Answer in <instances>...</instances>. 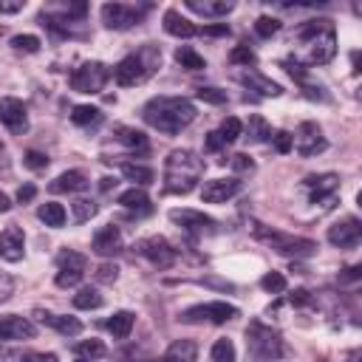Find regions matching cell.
I'll return each instance as SVG.
<instances>
[{
	"label": "cell",
	"instance_id": "obj_55",
	"mask_svg": "<svg viewBox=\"0 0 362 362\" xmlns=\"http://www.w3.org/2000/svg\"><path fill=\"white\" fill-rule=\"evenodd\" d=\"M305 96H308V99H328V96L322 93V88H314V85H305Z\"/></svg>",
	"mask_w": 362,
	"mask_h": 362
},
{
	"label": "cell",
	"instance_id": "obj_14",
	"mask_svg": "<svg viewBox=\"0 0 362 362\" xmlns=\"http://www.w3.org/2000/svg\"><path fill=\"white\" fill-rule=\"evenodd\" d=\"M0 122L11 130V133H25L28 130V110H25V105L20 102V99H14V96H3L0 99Z\"/></svg>",
	"mask_w": 362,
	"mask_h": 362
},
{
	"label": "cell",
	"instance_id": "obj_8",
	"mask_svg": "<svg viewBox=\"0 0 362 362\" xmlns=\"http://www.w3.org/2000/svg\"><path fill=\"white\" fill-rule=\"evenodd\" d=\"M235 317H238L235 305H229L223 300H212V303H201V305H192V308L181 311L178 320L181 322H215V325H221V322H229Z\"/></svg>",
	"mask_w": 362,
	"mask_h": 362
},
{
	"label": "cell",
	"instance_id": "obj_12",
	"mask_svg": "<svg viewBox=\"0 0 362 362\" xmlns=\"http://www.w3.org/2000/svg\"><path fill=\"white\" fill-rule=\"evenodd\" d=\"M139 255L147 257L156 269H170L175 263V249L170 246V240H164L161 235H153V238H144L139 240Z\"/></svg>",
	"mask_w": 362,
	"mask_h": 362
},
{
	"label": "cell",
	"instance_id": "obj_6",
	"mask_svg": "<svg viewBox=\"0 0 362 362\" xmlns=\"http://www.w3.org/2000/svg\"><path fill=\"white\" fill-rule=\"evenodd\" d=\"M246 348L255 362H274L283 356V339L274 328H269L260 320H252L246 328Z\"/></svg>",
	"mask_w": 362,
	"mask_h": 362
},
{
	"label": "cell",
	"instance_id": "obj_16",
	"mask_svg": "<svg viewBox=\"0 0 362 362\" xmlns=\"http://www.w3.org/2000/svg\"><path fill=\"white\" fill-rule=\"evenodd\" d=\"M238 192H240V181L238 178H212V181L204 184L201 201H206V204H226Z\"/></svg>",
	"mask_w": 362,
	"mask_h": 362
},
{
	"label": "cell",
	"instance_id": "obj_17",
	"mask_svg": "<svg viewBox=\"0 0 362 362\" xmlns=\"http://www.w3.org/2000/svg\"><path fill=\"white\" fill-rule=\"evenodd\" d=\"M359 238H362V226L356 218H345V221L328 226V240L339 249H354L359 243Z\"/></svg>",
	"mask_w": 362,
	"mask_h": 362
},
{
	"label": "cell",
	"instance_id": "obj_46",
	"mask_svg": "<svg viewBox=\"0 0 362 362\" xmlns=\"http://www.w3.org/2000/svg\"><path fill=\"white\" fill-rule=\"evenodd\" d=\"M116 277H119V266L116 263H102L96 269V280L99 283H116Z\"/></svg>",
	"mask_w": 362,
	"mask_h": 362
},
{
	"label": "cell",
	"instance_id": "obj_20",
	"mask_svg": "<svg viewBox=\"0 0 362 362\" xmlns=\"http://www.w3.org/2000/svg\"><path fill=\"white\" fill-rule=\"evenodd\" d=\"M305 187L311 189V201H331L339 189V175L337 173H322V175H308Z\"/></svg>",
	"mask_w": 362,
	"mask_h": 362
},
{
	"label": "cell",
	"instance_id": "obj_54",
	"mask_svg": "<svg viewBox=\"0 0 362 362\" xmlns=\"http://www.w3.org/2000/svg\"><path fill=\"white\" fill-rule=\"evenodd\" d=\"M221 147H226V144H223V139L218 136V130L206 133V150H212V153H215V150H221Z\"/></svg>",
	"mask_w": 362,
	"mask_h": 362
},
{
	"label": "cell",
	"instance_id": "obj_5",
	"mask_svg": "<svg viewBox=\"0 0 362 362\" xmlns=\"http://www.w3.org/2000/svg\"><path fill=\"white\" fill-rule=\"evenodd\" d=\"M249 229H252V235H255L257 240H266V243H269L274 252H280V255H288V257H308V255L317 252V243H314L311 238L286 235V232L269 229V226H263V223H257V221H252Z\"/></svg>",
	"mask_w": 362,
	"mask_h": 362
},
{
	"label": "cell",
	"instance_id": "obj_44",
	"mask_svg": "<svg viewBox=\"0 0 362 362\" xmlns=\"http://www.w3.org/2000/svg\"><path fill=\"white\" fill-rule=\"evenodd\" d=\"M229 62H235V65H252L255 62V51L249 48V45H235L232 48V54H229Z\"/></svg>",
	"mask_w": 362,
	"mask_h": 362
},
{
	"label": "cell",
	"instance_id": "obj_52",
	"mask_svg": "<svg viewBox=\"0 0 362 362\" xmlns=\"http://www.w3.org/2000/svg\"><path fill=\"white\" fill-rule=\"evenodd\" d=\"M34 195H37V187H34V184H23V187L17 189V201H20V204L34 201Z\"/></svg>",
	"mask_w": 362,
	"mask_h": 362
},
{
	"label": "cell",
	"instance_id": "obj_27",
	"mask_svg": "<svg viewBox=\"0 0 362 362\" xmlns=\"http://www.w3.org/2000/svg\"><path fill=\"white\" fill-rule=\"evenodd\" d=\"M122 175H124L127 181H133V187H147V184L156 181L153 167L139 164V161H124V164H122Z\"/></svg>",
	"mask_w": 362,
	"mask_h": 362
},
{
	"label": "cell",
	"instance_id": "obj_29",
	"mask_svg": "<svg viewBox=\"0 0 362 362\" xmlns=\"http://www.w3.org/2000/svg\"><path fill=\"white\" fill-rule=\"evenodd\" d=\"M71 122H74L76 127H96V124L102 122V110L93 107V105H76V107L71 110Z\"/></svg>",
	"mask_w": 362,
	"mask_h": 362
},
{
	"label": "cell",
	"instance_id": "obj_13",
	"mask_svg": "<svg viewBox=\"0 0 362 362\" xmlns=\"http://www.w3.org/2000/svg\"><path fill=\"white\" fill-rule=\"evenodd\" d=\"M170 221L178 223L189 235H212L215 226H218L209 215H204L198 209H170Z\"/></svg>",
	"mask_w": 362,
	"mask_h": 362
},
{
	"label": "cell",
	"instance_id": "obj_21",
	"mask_svg": "<svg viewBox=\"0 0 362 362\" xmlns=\"http://www.w3.org/2000/svg\"><path fill=\"white\" fill-rule=\"evenodd\" d=\"M238 82H243L249 90H255V93H260V96H280V93H283V88H280L274 79L263 76V74L255 71V68L240 71V74H238Z\"/></svg>",
	"mask_w": 362,
	"mask_h": 362
},
{
	"label": "cell",
	"instance_id": "obj_30",
	"mask_svg": "<svg viewBox=\"0 0 362 362\" xmlns=\"http://www.w3.org/2000/svg\"><path fill=\"white\" fill-rule=\"evenodd\" d=\"M124 209H150V198H147V192H144V187H130V189H124V192H119V198H116Z\"/></svg>",
	"mask_w": 362,
	"mask_h": 362
},
{
	"label": "cell",
	"instance_id": "obj_36",
	"mask_svg": "<svg viewBox=\"0 0 362 362\" xmlns=\"http://www.w3.org/2000/svg\"><path fill=\"white\" fill-rule=\"evenodd\" d=\"M240 133H243V122H240L238 116H226V119L221 122V130H218V136L223 139V144H232V141H238V139H240Z\"/></svg>",
	"mask_w": 362,
	"mask_h": 362
},
{
	"label": "cell",
	"instance_id": "obj_51",
	"mask_svg": "<svg viewBox=\"0 0 362 362\" xmlns=\"http://www.w3.org/2000/svg\"><path fill=\"white\" fill-rule=\"evenodd\" d=\"M20 362H57V354H45V351H31V354L20 356Z\"/></svg>",
	"mask_w": 362,
	"mask_h": 362
},
{
	"label": "cell",
	"instance_id": "obj_42",
	"mask_svg": "<svg viewBox=\"0 0 362 362\" xmlns=\"http://www.w3.org/2000/svg\"><path fill=\"white\" fill-rule=\"evenodd\" d=\"M255 31H257L260 37H274V34L280 31V20H277V17L263 14V17H257V20H255Z\"/></svg>",
	"mask_w": 362,
	"mask_h": 362
},
{
	"label": "cell",
	"instance_id": "obj_1",
	"mask_svg": "<svg viewBox=\"0 0 362 362\" xmlns=\"http://www.w3.org/2000/svg\"><path fill=\"white\" fill-rule=\"evenodd\" d=\"M195 116H198L195 105L184 96H153L141 107V119L150 127H156L158 133H167V136H175L184 127H189L195 122Z\"/></svg>",
	"mask_w": 362,
	"mask_h": 362
},
{
	"label": "cell",
	"instance_id": "obj_9",
	"mask_svg": "<svg viewBox=\"0 0 362 362\" xmlns=\"http://www.w3.org/2000/svg\"><path fill=\"white\" fill-rule=\"evenodd\" d=\"M85 266H88L85 255H79V252H74V249L59 252V255H57V277H54V283H57L59 288L76 286V283L85 277Z\"/></svg>",
	"mask_w": 362,
	"mask_h": 362
},
{
	"label": "cell",
	"instance_id": "obj_33",
	"mask_svg": "<svg viewBox=\"0 0 362 362\" xmlns=\"http://www.w3.org/2000/svg\"><path fill=\"white\" fill-rule=\"evenodd\" d=\"M175 62H178L184 71H204V68H206L204 57H201L198 51H192L189 45H178V48H175Z\"/></svg>",
	"mask_w": 362,
	"mask_h": 362
},
{
	"label": "cell",
	"instance_id": "obj_60",
	"mask_svg": "<svg viewBox=\"0 0 362 362\" xmlns=\"http://www.w3.org/2000/svg\"><path fill=\"white\" fill-rule=\"evenodd\" d=\"M0 37H3V25H0Z\"/></svg>",
	"mask_w": 362,
	"mask_h": 362
},
{
	"label": "cell",
	"instance_id": "obj_61",
	"mask_svg": "<svg viewBox=\"0 0 362 362\" xmlns=\"http://www.w3.org/2000/svg\"><path fill=\"white\" fill-rule=\"evenodd\" d=\"M0 150H3V144H0Z\"/></svg>",
	"mask_w": 362,
	"mask_h": 362
},
{
	"label": "cell",
	"instance_id": "obj_58",
	"mask_svg": "<svg viewBox=\"0 0 362 362\" xmlns=\"http://www.w3.org/2000/svg\"><path fill=\"white\" fill-rule=\"evenodd\" d=\"M113 184H116V181H113V178H102V189H110V187H113Z\"/></svg>",
	"mask_w": 362,
	"mask_h": 362
},
{
	"label": "cell",
	"instance_id": "obj_15",
	"mask_svg": "<svg viewBox=\"0 0 362 362\" xmlns=\"http://www.w3.org/2000/svg\"><path fill=\"white\" fill-rule=\"evenodd\" d=\"M34 334H37V328L28 317H20V314L0 317V342H20V339H31Z\"/></svg>",
	"mask_w": 362,
	"mask_h": 362
},
{
	"label": "cell",
	"instance_id": "obj_32",
	"mask_svg": "<svg viewBox=\"0 0 362 362\" xmlns=\"http://www.w3.org/2000/svg\"><path fill=\"white\" fill-rule=\"evenodd\" d=\"M133 322H136V314H133V311H116V314L107 320V331H110L116 339H124V337L133 331Z\"/></svg>",
	"mask_w": 362,
	"mask_h": 362
},
{
	"label": "cell",
	"instance_id": "obj_31",
	"mask_svg": "<svg viewBox=\"0 0 362 362\" xmlns=\"http://www.w3.org/2000/svg\"><path fill=\"white\" fill-rule=\"evenodd\" d=\"M37 218H40L45 226L59 229V226L65 223V206H62V204H57V201H48V204H42V206L37 209Z\"/></svg>",
	"mask_w": 362,
	"mask_h": 362
},
{
	"label": "cell",
	"instance_id": "obj_7",
	"mask_svg": "<svg viewBox=\"0 0 362 362\" xmlns=\"http://www.w3.org/2000/svg\"><path fill=\"white\" fill-rule=\"evenodd\" d=\"M110 79V68L105 62H82L74 74H71V88L76 93H99L105 88V82Z\"/></svg>",
	"mask_w": 362,
	"mask_h": 362
},
{
	"label": "cell",
	"instance_id": "obj_24",
	"mask_svg": "<svg viewBox=\"0 0 362 362\" xmlns=\"http://www.w3.org/2000/svg\"><path fill=\"white\" fill-rule=\"evenodd\" d=\"M164 31L170 34V37H178V40H187V37H195L198 34V28L192 25V20H187L181 11H175V8H167L164 11Z\"/></svg>",
	"mask_w": 362,
	"mask_h": 362
},
{
	"label": "cell",
	"instance_id": "obj_57",
	"mask_svg": "<svg viewBox=\"0 0 362 362\" xmlns=\"http://www.w3.org/2000/svg\"><path fill=\"white\" fill-rule=\"evenodd\" d=\"M11 209V198L6 192H0V212H8Z\"/></svg>",
	"mask_w": 362,
	"mask_h": 362
},
{
	"label": "cell",
	"instance_id": "obj_26",
	"mask_svg": "<svg viewBox=\"0 0 362 362\" xmlns=\"http://www.w3.org/2000/svg\"><path fill=\"white\" fill-rule=\"evenodd\" d=\"M195 359H198V345L192 339H175L161 356V362H195Z\"/></svg>",
	"mask_w": 362,
	"mask_h": 362
},
{
	"label": "cell",
	"instance_id": "obj_11",
	"mask_svg": "<svg viewBox=\"0 0 362 362\" xmlns=\"http://www.w3.org/2000/svg\"><path fill=\"white\" fill-rule=\"evenodd\" d=\"M291 147H294V150H297L303 158H308V156L322 153V150L328 147V141H325L322 127H320L317 122H300L297 133L291 136Z\"/></svg>",
	"mask_w": 362,
	"mask_h": 362
},
{
	"label": "cell",
	"instance_id": "obj_41",
	"mask_svg": "<svg viewBox=\"0 0 362 362\" xmlns=\"http://www.w3.org/2000/svg\"><path fill=\"white\" fill-rule=\"evenodd\" d=\"M260 288L269 291V294H283L286 291V277L280 272H266L260 277Z\"/></svg>",
	"mask_w": 362,
	"mask_h": 362
},
{
	"label": "cell",
	"instance_id": "obj_43",
	"mask_svg": "<svg viewBox=\"0 0 362 362\" xmlns=\"http://www.w3.org/2000/svg\"><path fill=\"white\" fill-rule=\"evenodd\" d=\"M195 96H198L201 102H206V105H223V102H226V90H221V88H212V85H206V88H198V90H195Z\"/></svg>",
	"mask_w": 362,
	"mask_h": 362
},
{
	"label": "cell",
	"instance_id": "obj_25",
	"mask_svg": "<svg viewBox=\"0 0 362 362\" xmlns=\"http://www.w3.org/2000/svg\"><path fill=\"white\" fill-rule=\"evenodd\" d=\"M187 8L195 11V14H204V17H226L235 3L232 0H187Z\"/></svg>",
	"mask_w": 362,
	"mask_h": 362
},
{
	"label": "cell",
	"instance_id": "obj_22",
	"mask_svg": "<svg viewBox=\"0 0 362 362\" xmlns=\"http://www.w3.org/2000/svg\"><path fill=\"white\" fill-rule=\"evenodd\" d=\"M34 317L42 322V325H51L54 331H59L62 337H76L82 334V322L76 317H65V314H51V311H34Z\"/></svg>",
	"mask_w": 362,
	"mask_h": 362
},
{
	"label": "cell",
	"instance_id": "obj_23",
	"mask_svg": "<svg viewBox=\"0 0 362 362\" xmlns=\"http://www.w3.org/2000/svg\"><path fill=\"white\" fill-rule=\"evenodd\" d=\"M88 187H90V181H88V175H85L82 170L59 173V175L48 184L51 192H82V189H88Z\"/></svg>",
	"mask_w": 362,
	"mask_h": 362
},
{
	"label": "cell",
	"instance_id": "obj_49",
	"mask_svg": "<svg viewBox=\"0 0 362 362\" xmlns=\"http://www.w3.org/2000/svg\"><path fill=\"white\" fill-rule=\"evenodd\" d=\"M14 294V280L8 272H0V303H6Z\"/></svg>",
	"mask_w": 362,
	"mask_h": 362
},
{
	"label": "cell",
	"instance_id": "obj_3",
	"mask_svg": "<svg viewBox=\"0 0 362 362\" xmlns=\"http://www.w3.org/2000/svg\"><path fill=\"white\" fill-rule=\"evenodd\" d=\"M204 175V161L192 150H173L164 161V189L175 195H187L198 187Z\"/></svg>",
	"mask_w": 362,
	"mask_h": 362
},
{
	"label": "cell",
	"instance_id": "obj_4",
	"mask_svg": "<svg viewBox=\"0 0 362 362\" xmlns=\"http://www.w3.org/2000/svg\"><path fill=\"white\" fill-rule=\"evenodd\" d=\"M161 65V48L156 42H144L136 54H127L116 68H113V76L122 88H136L141 85L144 79H150L156 74V68Z\"/></svg>",
	"mask_w": 362,
	"mask_h": 362
},
{
	"label": "cell",
	"instance_id": "obj_39",
	"mask_svg": "<svg viewBox=\"0 0 362 362\" xmlns=\"http://www.w3.org/2000/svg\"><path fill=\"white\" fill-rule=\"evenodd\" d=\"M40 37H34V34H17V37H11V48L14 51H23V54H37L40 51Z\"/></svg>",
	"mask_w": 362,
	"mask_h": 362
},
{
	"label": "cell",
	"instance_id": "obj_18",
	"mask_svg": "<svg viewBox=\"0 0 362 362\" xmlns=\"http://www.w3.org/2000/svg\"><path fill=\"white\" fill-rule=\"evenodd\" d=\"M122 246H124V243H122V232H119V226H113V223L96 229L93 243H90V249H93L99 257H113V255L122 252Z\"/></svg>",
	"mask_w": 362,
	"mask_h": 362
},
{
	"label": "cell",
	"instance_id": "obj_35",
	"mask_svg": "<svg viewBox=\"0 0 362 362\" xmlns=\"http://www.w3.org/2000/svg\"><path fill=\"white\" fill-rule=\"evenodd\" d=\"M74 351H76L79 359H90V362H96V359H102L107 354V348H105L102 339H82V342L74 345Z\"/></svg>",
	"mask_w": 362,
	"mask_h": 362
},
{
	"label": "cell",
	"instance_id": "obj_45",
	"mask_svg": "<svg viewBox=\"0 0 362 362\" xmlns=\"http://www.w3.org/2000/svg\"><path fill=\"white\" fill-rule=\"evenodd\" d=\"M23 164H25L28 170H45V167H48V156L40 153V150H28V153L23 156Z\"/></svg>",
	"mask_w": 362,
	"mask_h": 362
},
{
	"label": "cell",
	"instance_id": "obj_47",
	"mask_svg": "<svg viewBox=\"0 0 362 362\" xmlns=\"http://www.w3.org/2000/svg\"><path fill=\"white\" fill-rule=\"evenodd\" d=\"M229 164H232V170H238V173H252V170H255V161H252L246 153L232 156V158H229Z\"/></svg>",
	"mask_w": 362,
	"mask_h": 362
},
{
	"label": "cell",
	"instance_id": "obj_53",
	"mask_svg": "<svg viewBox=\"0 0 362 362\" xmlns=\"http://www.w3.org/2000/svg\"><path fill=\"white\" fill-rule=\"evenodd\" d=\"M17 11H23V0H0V14H17Z\"/></svg>",
	"mask_w": 362,
	"mask_h": 362
},
{
	"label": "cell",
	"instance_id": "obj_37",
	"mask_svg": "<svg viewBox=\"0 0 362 362\" xmlns=\"http://www.w3.org/2000/svg\"><path fill=\"white\" fill-rule=\"evenodd\" d=\"M209 356H212V362H235V342H232V339H226V337L215 339V342H212Z\"/></svg>",
	"mask_w": 362,
	"mask_h": 362
},
{
	"label": "cell",
	"instance_id": "obj_34",
	"mask_svg": "<svg viewBox=\"0 0 362 362\" xmlns=\"http://www.w3.org/2000/svg\"><path fill=\"white\" fill-rule=\"evenodd\" d=\"M102 303H105V297H102L96 288H90V286H82V288L74 294V305H76V308H82V311L102 308Z\"/></svg>",
	"mask_w": 362,
	"mask_h": 362
},
{
	"label": "cell",
	"instance_id": "obj_40",
	"mask_svg": "<svg viewBox=\"0 0 362 362\" xmlns=\"http://www.w3.org/2000/svg\"><path fill=\"white\" fill-rule=\"evenodd\" d=\"M249 139L252 141H269L272 139V127L263 122V116H249Z\"/></svg>",
	"mask_w": 362,
	"mask_h": 362
},
{
	"label": "cell",
	"instance_id": "obj_48",
	"mask_svg": "<svg viewBox=\"0 0 362 362\" xmlns=\"http://www.w3.org/2000/svg\"><path fill=\"white\" fill-rule=\"evenodd\" d=\"M272 141H274V150H277V153H288V150H291V133H288V130H277V133L272 136Z\"/></svg>",
	"mask_w": 362,
	"mask_h": 362
},
{
	"label": "cell",
	"instance_id": "obj_59",
	"mask_svg": "<svg viewBox=\"0 0 362 362\" xmlns=\"http://www.w3.org/2000/svg\"><path fill=\"white\" fill-rule=\"evenodd\" d=\"M76 362H90V359H76Z\"/></svg>",
	"mask_w": 362,
	"mask_h": 362
},
{
	"label": "cell",
	"instance_id": "obj_50",
	"mask_svg": "<svg viewBox=\"0 0 362 362\" xmlns=\"http://www.w3.org/2000/svg\"><path fill=\"white\" fill-rule=\"evenodd\" d=\"M198 34L204 37H229V25L226 23H215V25H204Z\"/></svg>",
	"mask_w": 362,
	"mask_h": 362
},
{
	"label": "cell",
	"instance_id": "obj_19",
	"mask_svg": "<svg viewBox=\"0 0 362 362\" xmlns=\"http://www.w3.org/2000/svg\"><path fill=\"white\" fill-rule=\"evenodd\" d=\"M25 255V235L20 226H6L0 232V257L8 260V263H17L23 260Z\"/></svg>",
	"mask_w": 362,
	"mask_h": 362
},
{
	"label": "cell",
	"instance_id": "obj_56",
	"mask_svg": "<svg viewBox=\"0 0 362 362\" xmlns=\"http://www.w3.org/2000/svg\"><path fill=\"white\" fill-rule=\"evenodd\" d=\"M291 303H297V305H303V303H308V291H305V288H297V291L291 294Z\"/></svg>",
	"mask_w": 362,
	"mask_h": 362
},
{
	"label": "cell",
	"instance_id": "obj_10",
	"mask_svg": "<svg viewBox=\"0 0 362 362\" xmlns=\"http://www.w3.org/2000/svg\"><path fill=\"white\" fill-rule=\"evenodd\" d=\"M141 17H144V8H136L130 3H105L102 6V23L113 31L133 28L141 23Z\"/></svg>",
	"mask_w": 362,
	"mask_h": 362
},
{
	"label": "cell",
	"instance_id": "obj_38",
	"mask_svg": "<svg viewBox=\"0 0 362 362\" xmlns=\"http://www.w3.org/2000/svg\"><path fill=\"white\" fill-rule=\"evenodd\" d=\"M71 209H74V221L76 223H85V221H90L93 215H96V204L93 201H88V198H76L74 204H71Z\"/></svg>",
	"mask_w": 362,
	"mask_h": 362
},
{
	"label": "cell",
	"instance_id": "obj_28",
	"mask_svg": "<svg viewBox=\"0 0 362 362\" xmlns=\"http://www.w3.org/2000/svg\"><path fill=\"white\" fill-rule=\"evenodd\" d=\"M116 141L119 144H124L130 153H144L147 150V136L141 133V130H136V127H116Z\"/></svg>",
	"mask_w": 362,
	"mask_h": 362
},
{
	"label": "cell",
	"instance_id": "obj_2",
	"mask_svg": "<svg viewBox=\"0 0 362 362\" xmlns=\"http://www.w3.org/2000/svg\"><path fill=\"white\" fill-rule=\"evenodd\" d=\"M294 40L303 48V54L297 59L300 65H325L337 54V31H334L331 20H325V17L303 23L294 31Z\"/></svg>",
	"mask_w": 362,
	"mask_h": 362
}]
</instances>
